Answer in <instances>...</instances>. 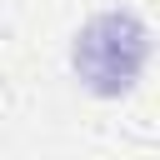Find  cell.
<instances>
[{
    "mask_svg": "<svg viewBox=\"0 0 160 160\" xmlns=\"http://www.w3.org/2000/svg\"><path fill=\"white\" fill-rule=\"evenodd\" d=\"M150 55V35L130 10H110L95 15L80 35H75V75L85 80V90L95 95H125Z\"/></svg>",
    "mask_w": 160,
    "mask_h": 160,
    "instance_id": "cell-1",
    "label": "cell"
}]
</instances>
